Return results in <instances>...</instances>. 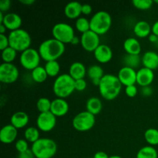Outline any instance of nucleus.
I'll use <instances>...</instances> for the list:
<instances>
[{
  "instance_id": "1",
  "label": "nucleus",
  "mask_w": 158,
  "mask_h": 158,
  "mask_svg": "<svg viewBox=\"0 0 158 158\" xmlns=\"http://www.w3.org/2000/svg\"><path fill=\"white\" fill-rule=\"evenodd\" d=\"M98 87L103 98L106 100H113L120 94L122 89V83L117 76L106 73L101 79Z\"/></svg>"
},
{
  "instance_id": "2",
  "label": "nucleus",
  "mask_w": 158,
  "mask_h": 158,
  "mask_svg": "<svg viewBox=\"0 0 158 158\" xmlns=\"http://www.w3.org/2000/svg\"><path fill=\"white\" fill-rule=\"evenodd\" d=\"M64 43L58 41L56 39H48L40 43L38 51L40 55L43 60L46 62L57 60L64 53Z\"/></svg>"
},
{
  "instance_id": "3",
  "label": "nucleus",
  "mask_w": 158,
  "mask_h": 158,
  "mask_svg": "<svg viewBox=\"0 0 158 158\" xmlns=\"http://www.w3.org/2000/svg\"><path fill=\"white\" fill-rule=\"evenodd\" d=\"M52 90L57 98L68 97L76 90L75 80L68 73L59 75L52 85Z\"/></svg>"
},
{
  "instance_id": "4",
  "label": "nucleus",
  "mask_w": 158,
  "mask_h": 158,
  "mask_svg": "<svg viewBox=\"0 0 158 158\" xmlns=\"http://www.w3.org/2000/svg\"><path fill=\"white\" fill-rule=\"evenodd\" d=\"M31 151L35 158H52L57 152V144L50 138H40L32 143Z\"/></svg>"
},
{
  "instance_id": "5",
  "label": "nucleus",
  "mask_w": 158,
  "mask_h": 158,
  "mask_svg": "<svg viewBox=\"0 0 158 158\" xmlns=\"http://www.w3.org/2000/svg\"><path fill=\"white\" fill-rule=\"evenodd\" d=\"M8 37L9 46L15 49L17 52H23L30 48L32 39L30 34L25 29H19L15 31H11Z\"/></svg>"
},
{
  "instance_id": "6",
  "label": "nucleus",
  "mask_w": 158,
  "mask_h": 158,
  "mask_svg": "<svg viewBox=\"0 0 158 158\" xmlns=\"http://www.w3.org/2000/svg\"><path fill=\"white\" fill-rule=\"evenodd\" d=\"M90 22V30L97 34L103 35L110 30L112 25V17L106 11H98L92 16Z\"/></svg>"
},
{
  "instance_id": "7",
  "label": "nucleus",
  "mask_w": 158,
  "mask_h": 158,
  "mask_svg": "<svg viewBox=\"0 0 158 158\" xmlns=\"http://www.w3.org/2000/svg\"><path fill=\"white\" fill-rule=\"evenodd\" d=\"M72 123L74 129L77 131L86 132L92 129L95 125V116L87 110L82 111L74 117Z\"/></svg>"
},
{
  "instance_id": "8",
  "label": "nucleus",
  "mask_w": 158,
  "mask_h": 158,
  "mask_svg": "<svg viewBox=\"0 0 158 158\" xmlns=\"http://www.w3.org/2000/svg\"><path fill=\"white\" fill-rule=\"evenodd\" d=\"M52 34L54 39L64 43H70L75 36L74 29L72 26L66 23H59L54 25L52 29Z\"/></svg>"
},
{
  "instance_id": "9",
  "label": "nucleus",
  "mask_w": 158,
  "mask_h": 158,
  "mask_svg": "<svg viewBox=\"0 0 158 158\" xmlns=\"http://www.w3.org/2000/svg\"><path fill=\"white\" fill-rule=\"evenodd\" d=\"M41 59L39 51L30 47L22 52L19 57V61L23 68L27 70L32 71L40 66Z\"/></svg>"
},
{
  "instance_id": "10",
  "label": "nucleus",
  "mask_w": 158,
  "mask_h": 158,
  "mask_svg": "<svg viewBox=\"0 0 158 158\" xmlns=\"http://www.w3.org/2000/svg\"><path fill=\"white\" fill-rule=\"evenodd\" d=\"M19 77V69L13 63H2L0 65V81L6 84L13 83Z\"/></svg>"
},
{
  "instance_id": "11",
  "label": "nucleus",
  "mask_w": 158,
  "mask_h": 158,
  "mask_svg": "<svg viewBox=\"0 0 158 158\" xmlns=\"http://www.w3.org/2000/svg\"><path fill=\"white\" fill-rule=\"evenodd\" d=\"M80 44L87 52H94L100 45V35L92 30L87 31L81 35Z\"/></svg>"
},
{
  "instance_id": "12",
  "label": "nucleus",
  "mask_w": 158,
  "mask_h": 158,
  "mask_svg": "<svg viewBox=\"0 0 158 158\" xmlns=\"http://www.w3.org/2000/svg\"><path fill=\"white\" fill-rule=\"evenodd\" d=\"M56 117L49 112L40 113L36 119L37 128L43 132H49L56 127Z\"/></svg>"
},
{
  "instance_id": "13",
  "label": "nucleus",
  "mask_w": 158,
  "mask_h": 158,
  "mask_svg": "<svg viewBox=\"0 0 158 158\" xmlns=\"http://www.w3.org/2000/svg\"><path fill=\"white\" fill-rule=\"evenodd\" d=\"M117 77L123 86L135 85L137 83V71L133 68L123 66L119 70Z\"/></svg>"
},
{
  "instance_id": "14",
  "label": "nucleus",
  "mask_w": 158,
  "mask_h": 158,
  "mask_svg": "<svg viewBox=\"0 0 158 158\" xmlns=\"http://www.w3.org/2000/svg\"><path fill=\"white\" fill-rule=\"evenodd\" d=\"M96 60L100 63H107L112 60L113 51L109 46L100 44L94 52Z\"/></svg>"
},
{
  "instance_id": "15",
  "label": "nucleus",
  "mask_w": 158,
  "mask_h": 158,
  "mask_svg": "<svg viewBox=\"0 0 158 158\" xmlns=\"http://www.w3.org/2000/svg\"><path fill=\"white\" fill-rule=\"evenodd\" d=\"M18 135V130L12 124H7L0 131V140L2 143L9 144L14 142Z\"/></svg>"
},
{
  "instance_id": "16",
  "label": "nucleus",
  "mask_w": 158,
  "mask_h": 158,
  "mask_svg": "<svg viewBox=\"0 0 158 158\" xmlns=\"http://www.w3.org/2000/svg\"><path fill=\"white\" fill-rule=\"evenodd\" d=\"M154 80V70L143 67L137 71V83L141 87L150 86L153 83Z\"/></svg>"
},
{
  "instance_id": "17",
  "label": "nucleus",
  "mask_w": 158,
  "mask_h": 158,
  "mask_svg": "<svg viewBox=\"0 0 158 158\" xmlns=\"http://www.w3.org/2000/svg\"><path fill=\"white\" fill-rule=\"evenodd\" d=\"M23 23L21 16L15 12H9L6 14L2 24L4 25L6 29L11 31H15L20 29Z\"/></svg>"
},
{
  "instance_id": "18",
  "label": "nucleus",
  "mask_w": 158,
  "mask_h": 158,
  "mask_svg": "<svg viewBox=\"0 0 158 158\" xmlns=\"http://www.w3.org/2000/svg\"><path fill=\"white\" fill-rule=\"evenodd\" d=\"M69 103L65 99L56 98L52 101L50 112L56 117H63L69 111Z\"/></svg>"
},
{
  "instance_id": "19",
  "label": "nucleus",
  "mask_w": 158,
  "mask_h": 158,
  "mask_svg": "<svg viewBox=\"0 0 158 158\" xmlns=\"http://www.w3.org/2000/svg\"><path fill=\"white\" fill-rule=\"evenodd\" d=\"M141 62L143 67L155 70L158 68V53L152 50L147 51L142 56Z\"/></svg>"
},
{
  "instance_id": "20",
  "label": "nucleus",
  "mask_w": 158,
  "mask_h": 158,
  "mask_svg": "<svg viewBox=\"0 0 158 158\" xmlns=\"http://www.w3.org/2000/svg\"><path fill=\"white\" fill-rule=\"evenodd\" d=\"M29 116L23 111H17L14 113L10 118V124L15 127L17 130L22 129L29 123Z\"/></svg>"
},
{
  "instance_id": "21",
  "label": "nucleus",
  "mask_w": 158,
  "mask_h": 158,
  "mask_svg": "<svg viewBox=\"0 0 158 158\" xmlns=\"http://www.w3.org/2000/svg\"><path fill=\"white\" fill-rule=\"evenodd\" d=\"M82 6L79 2H70L67 3L64 8V13L67 18L70 19L80 18V14L82 13Z\"/></svg>"
},
{
  "instance_id": "22",
  "label": "nucleus",
  "mask_w": 158,
  "mask_h": 158,
  "mask_svg": "<svg viewBox=\"0 0 158 158\" xmlns=\"http://www.w3.org/2000/svg\"><path fill=\"white\" fill-rule=\"evenodd\" d=\"M86 73H87V70H86V66L80 62H74L69 66V74L73 80H77L84 79Z\"/></svg>"
},
{
  "instance_id": "23",
  "label": "nucleus",
  "mask_w": 158,
  "mask_h": 158,
  "mask_svg": "<svg viewBox=\"0 0 158 158\" xmlns=\"http://www.w3.org/2000/svg\"><path fill=\"white\" fill-rule=\"evenodd\" d=\"M123 49L127 54L140 55L141 52V45L140 42L134 37L127 38L123 43Z\"/></svg>"
},
{
  "instance_id": "24",
  "label": "nucleus",
  "mask_w": 158,
  "mask_h": 158,
  "mask_svg": "<svg viewBox=\"0 0 158 158\" xmlns=\"http://www.w3.org/2000/svg\"><path fill=\"white\" fill-rule=\"evenodd\" d=\"M134 32L137 37L146 38L151 35V26L147 21H139L134 25Z\"/></svg>"
},
{
  "instance_id": "25",
  "label": "nucleus",
  "mask_w": 158,
  "mask_h": 158,
  "mask_svg": "<svg viewBox=\"0 0 158 158\" xmlns=\"http://www.w3.org/2000/svg\"><path fill=\"white\" fill-rule=\"evenodd\" d=\"M86 110L90 114H94V116L99 114L103 108V103L100 99L97 97H89L86 103Z\"/></svg>"
},
{
  "instance_id": "26",
  "label": "nucleus",
  "mask_w": 158,
  "mask_h": 158,
  "mask_svg": "<svg viewBox=\"0 0 158 158\" xmlns=\"http://www.w3.org/2000/svg\"><path fill=\"white\" fill-rule=\"evenodd\" d=\"M31 77L34 82L37 83H41L46 81L48 77V74L46 73L45 67L39 66L31 72Z\"/></svg>"
},
{
  "instance_id": "27",
  "label": "nucleus",
  "mask_w": 158,
  "mask_h": 158,
  "mask_svg": "<svg viewBox=\"0 0 158 158\" xmlns=\"http://www.w3.org/2000/svg\"><path fill=\"white\" fill-rule=\"evenodd\" d=\"M123 63L124 66L133 68L135 69L139 67L141 62V57L140 55H132V54H126L123 57Z\"/></svg>"
},
{
  "instance_id": "28",
  "label": "nucleus",
  "mask_w": 158,
  "mask_h": 158,
  "mask_svg": "<svg viewBox=\"0 0 158 158\" xmlns=\"http://www.w3.org/2000/svg\"><path fill=\"white\" fill-rule=\"evenodd\" d=\"M136 158H158V153L154 147L145 146L139 150Z\"/></svg>"
},
{
  "instance_id": "29",
  "label": "nucleus",
  "mask_w": 158,
  "mask_h": 158,
  "mask_svg": "<svg viewBox=\"0 0 158 158\" xmlns=\"http://www.w3.org/2000/svg\"><path fill=\"white\" fill-rule=\"evenodd\" d=\"M87 76L91 80H101L103 77L104 71L103 68L99 65H93L87 69Z\"/></svg>"
},
{
  "instance_id": "30",
  "label": "nucleus",
  "mask_w": 158,
  "mask_h": 158,
  "mask_svg": "<svg viewBox=\"0 0 158 158\" xmlns=\"http://www.w3.org/2000/svg\"><path fill=\"white\" fill-rule=\"evenodd\" d=\"M45 69L48 74V77H58V74L60 72V65L57 60L46 62L45 64Z\"/></svg>"
},
{
  "instance_id": "31",
  "label": "nucleus",
  "mask_w": 158,
  "mask_h": 158,
  "mask_svg": "<svg viewBox=\"0 0 158 158\" xmlns=\"http://www.w3.org/2000/svg\"><path fill=\"white\" fill-rule=\"evenodd\" d=\"M145 140L151 146L158 145V130L155 128H149L144 133Z\"/></svg>"
},
{
  "instance_id": "32",
  "label": "nucleus",
  "mask_w": 158,
  "mask_h": 158,
  "mask_svg": "<svg viewBox=\"0 0 158 158\" xmlns=\"http://www.w3.org/2000/svg\"><path fill=\"white\" fill-rule=\"evenodd\" d=\"M24 136L25 139H26L28 142L32 143V144L33 143H35V141H37L39 139H40L39 129L36 127H29L26 128V129L25 130Z\"/></svg>"
},
{
  "instance_id": "33",
  "label": "nucleus",
  "mask_w": 158,
  "mask_h": 158,
  "mask_svg": "<svg viewBox=\"0 0 158 158\" xmlns=\"http://www.w3.org/2000/svg\"><path fill=\"white\" fill-rule=\"evenodd\" d=\"M16 55L17 51L10 46L2 51V59L3 62L6 63H12L16 57Z\"/></svg>"
},
{
  "instance_id": "34",
  "label": "nucleus",
  "mask_w": 158,
  "mask_h": 158,
  "mask_svg": "<svg viewBox=\"0 0 158 158\" xmlns=\"http://www.w3.org/2000/svg\"><path fill=\"white\" fill-rule=\"evenodd\" d=\"M76 29L82 34L90 30V22L85 17H80L76 20Z\"/></svg>"
},
{
  "instance_id": "35",
  "label": "nucleus",
  "mask_w": 158,
  "mask_h": 158,
  "mask_svg": "<svg viewBox=\"0 0 158 158\" xmlns=\"http://www.w3.org/2000/svg\"><path fill=\"white\" fill-rule=\"evenodd\" d=\"M51 105H52V101H50L49 99L46 97H41L37 100L36 108L40 111V113L49 112L51 109Z\"/></svg>"
},
{
  "instance_id": "36",
  "label": "nucleus",
  "mask_w": 158,
  "mask_h": 158,
  "mask_svg": "<svg viewBox=\"0 0 158 158\" xmlns=\"http://www.w3.org/2000/svg\"><path fill=\"white\" fill-rule=\"evenodd\" d=\"M133 5L137 9L140 10H147L152 7L154 1L152 0H134L132 2Z\"/></svg>"
},
{
  "instance_id": "37",
  "label": "nucleus",
  "mask_w": 158,
  "mask_h": 158,
  "mask_svg": "<svg viewBox=\"0 0 158 158\" xmlns=\"http://www.w3.org/2000/svg\"><path fill=\"white\" fill-rule=\"evenodd\" d=\"M15 150L18 151V153H23L25 151H28L29 149V144H28V141L26 139H19L15 142Z\"/></svg>"
},
{
  "instance_id": "38",
  "label": "nucleus",
  "mask_w": 158,
  "mask_h": 158,
  "mask_svg": "<svg viewBox=\"0 0 158 158\" xmlns=\"http://www.w3.org/2000/svg\"><path fill=\"white\" fill-rule=\"evenodd\" d=\"M137 88L135 85H131L125 87V94L129 97H134L137 94Z\"/></svg>"
},
{
  "instance_id": "39",
  "label": "nucleus",
  "mask_w": 158,
  "mask_h": 158,
  "mask_svg": "<svg viewBox=\"0 0 158 158\" xmlns=\"http://www.w3.org/2000/svg\"><path fill=\"white\" fill-rule=\"evenodd\" d=\"M87 83L84 79L75 80V89L77 91H83L86 89Z\"/></svg>"
},
{
  "instance_id": "40",
  "label": "nucleus",
  "mask_w": 158,
  "mask_h": 158,
  "mask_svg": "<svg viewBox=\"0 0 158 158\" xmlns=\"http://www.w3.org/2000/svg\"><path fill=\"white\" fill-rule=\"evenodd\" d=\"M9 46V37L5 34H0V49L4 50Z\"/></svg>"
},
{
  "instance_id": "41",
  "label": "nucleus",
  "mask_w": 158,
  "mask_h": 158,
  "mask_svg": "<svg viewBox=\"0 0 158 158\" xmlns=\"http://www.w3.org/2000/svg\"><path fill=\"white\" fill-rule=\"evenodd\" d=\"M11 2L10 0H1L0 1V12H7L11 7Z\"/></svg>"
},
{
  "instance_id": "42",
  "label": "nucleus",
  "mask_w": 158,
  "mask_h": 158,
  "mask_svg": "<svg viewBox=\"0 0 158 158\" xmlns=\"http://www.w3.org/2000/svg\"><path fill=\"white\" fill-rule=\"evenodd\" d=\"M18 158H35V156H34L31 149H29L28 151H25V152L19 153L18 154Z\"/></svg>"
},
{
  "instance_id": "43",
  "label": "nucleus",
  "mask_w": 158,
  "mask_h": 158,
  "mask_svg": "<svg viewBox=\"0 0 158 158\" xmlns=\"http://www.w3.org/2000/svg\"><path fill=\"white\" fill-rule=\"evenodd\" d=\"M153 89L150 86H143L141 88V94L144 97H150L152 95Z\"/></svg>"
},
{
  "instance_id": "44",
  "label": "nucleus",
  "mask_w": 158,
  "mask_h": 158,
  "mask_svg": "<svg viewBox=\"0 0 158 158\" xmlns=\"http://www.w3.org/2000/svg\"><path fill=\"white\" fill-rule=\"evenodd\" d=\"M93 8L89 4H83L82 6V13L84 15H89L92 12Z\"/></svg>"
},
{
  "instance_id": "45",
  "label": "nucleus",
  "mask_w": 158,
  "mask_h": 158,
  "mask_svg": "<svg viewBox=\"0 0 158 158\" xmlns=\"http://www.w3.org/2000/svg\"><path fill=\"white\" fill-rule=\"evenodd\" d=\"M93 158H110V157L107 155L106 153L103 152V151H98V152L94 154Z\"/></svg>"
},
{
  "instance_id": "46",
  "label": "nucleus",
  "mask_w": 158,
  "mask_h": 158,
  "mask_svg": "<svg viewBox=\"0 0 158 158\" xmlns=\"http://www.w3.org/2000/svg\"><path fill=\"white\" fill-rule=\"evenodd\" d=\"M151 32L153 34L157 35L158 36V20L156 21L155 23L153 24V26H151Z\"/></svg>"
},
{
  "instance_id": "47",
  "label": "nucleus",
  "mask_w": 158,
  "mask_h": 158,
  "mask_svg": "<svg viewBox=\"0 0 158 158\" xmlns=\"http://www.w3.org/2000/svg\"><path fill=\"white\" fill-rule=\"evenodd\" d=\"M148 40H149V41L151 42V43H154V44H155V43H157V41L158 40V36H157V35H154V34L151 33V35L148 36Z\"/></svg>"
},
{
  "instance_id": "48",
  "label": "nucleus",
  "mask_w": 158,
  "mask_h": 158,
  "mask_svg": "<svg viewBox=\"0 0 158 158\" xmlns=\"http://www.w3.org/2000/svg\"><path fill=\"white\" fill-rule=\"evenodd\" d=\"M35 0H21L20 2L26 5V6H31V5H32L33 3H35Z\"/></svg>"
},
{
  "instance_id": "49",
  "label": "nucleus",
  "mask_w": 158,
  "mask_h": 158,
  "mask_svg": "<svg viewBox=\"0 0 158 158\" xmlns=\"http://www.w3.org/2000/svg\"><path fill=\"white\" fill-rule=\"evenodd\" d=\"M80 43V37H78V36H77V35H75V36L73 37V40H72V41H71V44H73V45H77V44H79V43Z\"/></svg>"
},
{
  "instance_id": "50",
  "label": "nucleus",
  "mask_w": 158,
  "mask_h": 158,
  "mask_svg": "<svg viewBox=\"0 0 158 158\" xmlns=\"http://www.w3.org/2000/svg\"><path fill=\"white\" fill-rule=\"evenodd\" d=\"M6 27L3 24H0V34H5L6 32Z\"/></svg>"
},
{
  "instance_id": "51",
  "label": "nucleus",
  "mask_w": 158,
  "mask_h": 158,
  "mask_svg": "<svg viewBox=\"0 0 158 158\" xmlns=\"http://www.w3.org/2000/svg\"><path fill=\"white\" fill-rule=\"evenodd\" d=\"M5 15L3 14L2 12H0V24L3 23V19H4Z\"/></svg>"
},
{
  "instance_id": "52",
  "label": "nucleus",
  "mask_w": 158,
  "mask_h": 158,
  "mask_svg": "<svg viewBox=\"0 0 158 158\" xmlns=\"http://www.w3.org/2000/svg\"><path fill=\"white\" fill-rule=\"evenodd\" d=\"M110 158H122V157H120V156H117V155H113V156H110Z\"/></svg>"
},
{
  "instance_id": "53",
  "label": "nucleus",
  "mask_w": 158,
  "mask_h": 158,
  "mask_svg": "<svg viewBox=\"0 0 158 158\" xmlns=\"http://www.w3.org/2000/svg\"><path fill=\"white\" fill-rule=\"evenodd\" d=\"M155 45H156V46H157V47L158 48V40H157V43H155Z\"/></svg>"
},
{
  "instance_id": "54",
  "label": "nucleus",
  "mask_w": 158,
  "mask_h": 158,
  "mask_svg": "<svg viewBox=\"0 0 158 158\" xmlns=\"http://www.w3.org/2000/svg\"><path fill=\"white\" fill-rule=\"evenodd\" d=\"M154 2H155V3H157V4H158V0H154Z\"/></svg>"
}]
</instances>
